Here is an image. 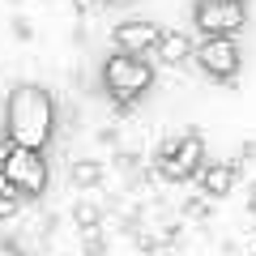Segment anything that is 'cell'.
<instances>
[{"label":"cell","mask_w":256,"mask_h":256,"mask_svg":"<svg viewBox=\"0 0 256 256\" xmlns=\"http://www.w3.org/2000/svg\"><path fill=\"white\" fill-rule=\"evenodd\" d=\"M52 132H56V98L34 82L13 86L9 102H4V137H9V146L47 150Z\"/></svg>","instance_id":"obj_1"},{"label":"cell","mask_w":256,"mask_h":256,"mask_svg":"<svg viewBox=\"0 0 256 256\" xmlns=\"http://www.w3.org/2000/svg\"><path fill=\"white\" fill-rule=\"evenodd\" d=\"M102 86H107V94L116 102H137L141 94L154 86V64L146 60V56H124L116 52L107 64H102Z\"/></svg>","instance_id":"obj_2"},{"label":"cell","mask_w":256,"mask_h":256,"mask_svg":"<svg viewBox=\"0 0 256 256\" xmlns=\"http://www.w3.org/2000/svg\"><path fill=\"white\" fill-rule=\"evenodd\" d=\"M0 175L9 180V188L18 192L22 201H26V196H43L47 180H52L43 150H22V146H9V154L0 158Z\"/></svg>","instance_id":"obj_3"},{"label":"cell","mask_w":256,"mask_h":256,"mask_svg":"<svg viewBox=\"0 0 256 256\" xmlns=\"http://www.w3.org/2000/svg\"><path fill=\"white\" fill-rule=\"evenodd\" d=\"M201 162H205V137L201 132H184V137H171L158 150L154 166L166 184H184V180H192V175L201 171Z\"/></svg>","instance_id":"obj_4"},{"label":"cell","mask_w":256,"mask_h":256,"mask_svg":"<svg viewBox=\"0 0 256 256\" xmlns=\"http://www.w3.org/2000/svg\"><path fill=\"white\" fill-rule=\"evenodd\" d=\"M192 22L205 38H235L248 26V4L244 0H196Z\"/></svg>","instance_id":"obj_5"},{"label":"cell","mask_w":256,"mask_h":256,"mask_svg":"<svg viewBox=\"0 0 256 256\" xmlns=\"http://www.w3.org/2000/svg\"><path fill=\"white\" fill-rule=\"evenodd\" d=\"M192 60L201 64L205 77H214V82H230V77L239 73V43H235V38H205V43L192 52Z\"/></svg>","instance_id":"obj_6"},{"label":"cell","mask_w":256,"mask_h":256,"mask_svg":"<svg viewBox=\"0 0 256 256\" xmlns=\"http://www.w3.org/2000/svg\"><path fill=\"white\" fill-rule=\"evenodd\" d=\"M158 34H162V26L132 18V22H120L111 38H116V52H124V56H150L154 43H158Z\"/></svg>","instance_id":"obj_7"},{"label":"cell","mask_w":256,"mask_h":256,"mask_svg":"<svg viewBox=\"0 0 256 256\" xmlns=\"http://www.w3.org/2000/svg\"><path fill=\"white\" fill-rule=\"evenodd\" d=\"M235 162H201V171H196V180H201V192L210 196V201H218V196H230V188H235Z\"/></svg>","instance_id":"obj_8"},{"label":"cell","mask_w":256,"mask_h":256,"mask_svg":"<svg viewBox=\"0 0 256 256\" xmlns=\"http://www.w3.org/2000/svg\"><path fill=\"white\" fill-rule=\"evenodd\" d=\"M150 56H154L158 64H171V68H180V64L192 56V43H188V34H184V30H162Z\"/></svg>","instance_id":"obj_9"},{"label":"cell","mask_w":256,"mask_h":256,"mask_svg":"<svg viewBox=\"0 0 256 256\" xmlns=\"http://www.w3.org/2000/svg\"><path fill=\"white\" fill-rule=\"evenodd\" d=\"M18 210H22V196L4 184V188H0V222H13V218H18Z\"/></svg>","instance_id":"obj_10"},{"label":"cell","mask_w":256,"mask_h":256,"mask_svg":"<svg viewBox=\"0 0 256 256\" xmlns=\"http://www.w3.org/2000/svg\"><path fill=\"white\" fill-rule=\"evenodd\" d=\"M98 218H102L98 205H90V201L77 205V226H82V230H98Z\"/></svg>","instance_id":"obj_11"},{"label":"cell","mask_w":256,"mask_h":256,"mask_svg":"<svg viewBox=\"0 0 256 256\" xmlns=\"http://www.w3.org/2000/svg\"><path fill=\"white\" fill-rule=\"evenodd\" d=\"M98 175H102L98 162H82V166H73V180H77V184H98Z\"/></svg>","instance_id":"obj_12"},{"label":"cell","mask_w":256,"mask_h":256,"mask_svg":"<svg viewBox=\"0 0 256 256\" xmlns=\"http://www.w3.org/2000/svg\"><path fill=\"white\" fill-rule=\"evenodd\" d=\"M0 256H26V252L18 244H9V239H0Z\"/></svg>","instance_id":"obj_13"},{"label":"cell","mask_w":256,"mask_h":256,"mask_svg":"<svg viewBox=\"0 0 256 256\" xmlns=\"http://www.w3.org/2000/svg\"><path fill=\"white\" fill-rule=\"evenodd\" d=\"M107 4H120V0H107Z\"/></svg>","instance_id":"obj_14"}]
</instances>
